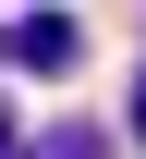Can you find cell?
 Returning a JSON list of instances; mask_svg holds the SVG:
<instances>
[{
	"label": "cell",
	"instance_id": "cell-3",
	"mask_svg": "<svg viewBox=\"0 0 146 159\" xmlns=\"http://www.w3.org/2000/svg\"><path fill=\"white\" fill-rule=\"evenodd\" d=\"M0 159H24V135H12V110H0Z\"/></svg>",
	"mask_w": 146,
	"mask_h": 159
},
{
	"label": "cell",
	"instance_id": "cell-2",
	"mask_svg": "<svg viewBox=\"0 0 146 159\" xmlns=\"http://www.w3.org/2000/svg\"><path fill=\"white\" fill-rule=\"evenodd\" d=\"M37 159H98V135H85V122H49V135H37Z\"/></svg>",
	"mask_w": 146,
	"mask_h": 159
},
{
	"label": "cell",
	"instance_id": "cell-4",
	"mask_svg": "<svg viewBox=\"0 0 146 159\" xmlns=\"http://www.w3.org/2000/svg\"><path fill=\"white\" fill-rule=\"evenodd\" d=\"M134 135H146V86H134Z\"/></svg>",
	"mask_w": 146,
	"mask_h": 159
},
{
	"label": "cell",
	"instance_id": "cell-1",
	"mask_svg": "<svg viewBox=\"0 0 146 159\" xmlns=\"http://www.w3.org/2000/svg\"><path fill=\"white\" fill-rule=\"evenodd\" d=\"M0 61L12 74H85V25L73 12H12L0 25Z\"/></svg>",
	"mask_w": 146,
	"mask_h": 159
}]
</instances>
